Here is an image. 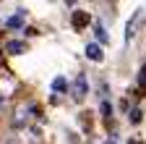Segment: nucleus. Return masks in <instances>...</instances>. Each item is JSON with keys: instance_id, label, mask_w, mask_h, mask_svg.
Masks as SVG:
<instances>
[{"instance_id": "nucleus-7", "label": "nucleus", "mask_w": 146, "mask_h": 144, "mask_svg": "<svg viewBox=\"0 0 146 144\" xmlns=\"http://www.w3.org/2000/svg\"><path fill=\"white\" fill-rule=\"evenodd\" d=\"M94 31H97V40H99L102 45H107V42H110V37H107V31H104V26H102V24H97V26H94Z\"/></svg>"}, {"instance_id": "nucleus-3", "label": "nucleus", "mask_w": 146, "mask_h": 144, "mask_svg": "<svg viewBox=\"0 0 146 144\" xmlns=\"http://www.w3.org/2000/svg\"><path fill=\"white\" fill-rule=\"evenodd\" d=\"M86 58H89V60H102V58H104V52H102V45H97V42L86 45Z\"/></svg>"}, {"instance_id": "nucleus-12", "label": "nucleus", "mask_w": 146, "mask_h": 144, "mask_svg": "<svg viewBox=\"0 0 146 144\" xmlns=\"http://www.w3.org/2000/svg\"><path fill=\"white\" fill-rule=\"evenodd\" d=\"M128 144H141V141L138 139H128Z\"/></svg>"}, {"instance_id": "nucleus-13", "label": "nucleus", "mask_w": 146, "mask_h": 144, "mask_svg": "<svg viewBox=\"0 0 146 144\" xmlns=\"http://www.w3.org/2000/svg\"><path fill=\"white\" fill-rule=\"evenodd\" d=\"M0 102H3V97H0Z\"/></svg>"}, {"instance_id": "nucleus-4", "label": "nucleus", "mask_w": 146, "mask_h": 144, "mask_svg": "<svg viewBox=\"0 0 146 144\" xmlns=\"http://www.w3.org/2000/svg\"><path fill=\"white\" fill-rule=\"evenodd\" d=\"M24 16H26V11L21 8L16 16H11V19L5 21V26H8V29H21V26H24Z\"/></svg>"}, {"instance_id": "nucleus-1", "label": "nucleus", "mask_w": 146, "mask_h": 144, "mask_svg": "<svg viewBox=\"0 0 146 144\" xmlns=\"http://www.w3.org/2000/svg\"><path fill=\"white\" fill-rule=\"evenodd\" d=\"M86 89H89L86 76H84V74H78V79L73 81V92H76V97H78V100H81V97H86Z\"/></svg>"}, {"instance_id": "nucleus-5", "label": "nucleus", "mask_w": 146, "mask_h": 144, "mask_svg": "<svg viewBox=\"0 0 146 144\" xmlns=\"http://www.w3.org/2000/svg\"><path fill=\"white\" fill-rule=\"evenodd\" d=\"M86 24H89V13L86 11H76V13H73V26H76V29H81Z\"/></svg>"}, {"instance_id": "nucleus-6", "label": "nucleus", "mask_w": 146, "mask_h": 144, "mask_svg": "<svg viewBox=\"0 0 146 144\" xmlns=\"http://www.w3.org/2000/svg\"><path fill=\"white\" fill-rule=\"evenodd\" d=\"M8 52H13V55H16V52H24L26 50V42H8V47H5Z\"/></svg>"}, {"instance_id": "nucleus-8", "label": "nucleus", "mask_w": 146, "mask_h": 144, "mask_svg": "<svg viewBox=\"0 0 146 144\" xmlns=\"http://www.w3.org/2000/svg\"><path fill=\"white\" fill-rule=\"evenodd\" d=\"M52 89H55V92H65V89H68V81L63 76H58V79L52 81Z\"/></svg>"}, {"instance_id": "nucleus-11", "label": "nucleus", "mask_w": 146, "mask_h": 144, "mask_svg": "<svg viewBox=\"0 0 146 144\" xmlns=\"http://www.w3.org/2000/svg\"><path fill=\"white\" fill-rule=\"evenodd\" d=\"M131 121H133V123L141 121V110H138V107H136V110H131Z\"/></svg>"}, {"instance_id": "nucleus-9", "label": "nucleus", "mask_w": 146, "mask_h": 144, "mask_svg": "<svg viewBox=\"0 0 146 144\" xmlns=\"http://www.w3.org/2000/svg\"><path fill=\"white\" fill-rule=\"evenodd\" d=\"M138 89L146 94V66H141V71H138Z\"/></svg>"}, {"instance_id": "nucleus-10", "label": "nucleus", "mask_w": 146, "mask_h": 144, "mask_svg": "<svg viewBox=\"0 0 146 144\" xmlns=\"http://www.w3.org/2000/svg\"><path fill=\"white\" fill-rule=\"evenodd\" d=\"M102 113H104V121L107 123L112 121V107H110V102H102Z\"/></svg>"}, {"instance_id": "nucleus-2", "label": "nucleus", "mask_w": 146, "mask_h": 144, "mask_svg": "<svg viewBox=\"0 0 146 144\" xmlns=\"http://www.w3.org/2000/svg\"><path fill=\"white\" fill-rule=\"evenodd\" d=\"M138 21H141V11H136L133 19L128 21V26H125V40H133V37H136V26H138Z\"/></svg>"}]
</instances>
